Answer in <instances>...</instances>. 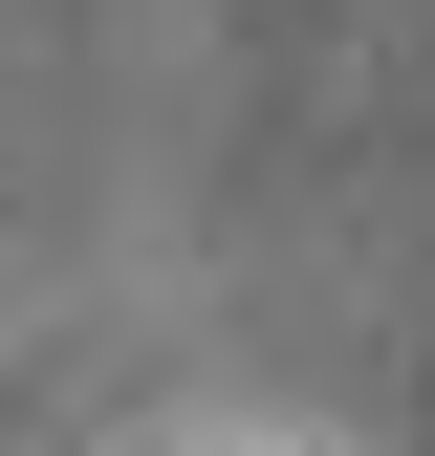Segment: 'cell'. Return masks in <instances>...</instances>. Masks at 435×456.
<instances>
[]
</instances>
